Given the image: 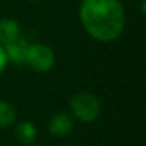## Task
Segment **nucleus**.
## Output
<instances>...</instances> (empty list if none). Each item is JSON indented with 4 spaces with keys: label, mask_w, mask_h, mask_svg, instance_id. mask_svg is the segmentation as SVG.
Segmentation results:
<instances>
[{
    "label": "nucleus",
    "mask_w": 146,
    "mask_h": 146,
    "mask_svg": "<svg viewBox=\"0 0 146 146\" xmlns=\"http://www.w3.org/2000/svg\"><path fill=\"white\" fill-rule=\"evenodd\" d=\"M70 109L80 122H93L100 113V102L90 93H78L70 100Z\"/></svg>",
    "instance_id": "2"
},
{
    "label": "nucleus",
    "mask_w": 146,
    "mask_h": 146,
    "mask_svg": "<svg viewBox=\"0 0 146 146\" xmlns=\"http://www.w3.org/2000/svg\"><path fill=\"white\" fill-rule=\"evenodd\" d=\"M25 63L29 67H32L35 72H39V73L49 72L54 64V53L46 44H42V43L30 44L27 49Z\"/></svg>",
    "instance_id": "3"
},
{
    "label": "nucleus",
    "mask_w": 146,
    "mask_h": 146,
    "mask_svg": "<svg viewBox=\"0 0 146 146\" xmlns=\"http://www.w3.org/2000/svg\"><path fill=\"white\" fill-rule=\"evenodd\" d=\"M6 63H7V57H6V52H5V47L0 44V73L3 72V69L6 67Z\"/></svg>",
    "instance_id": "9"
},
{
    "label": "nucleus",
    "mask_w": 146,
    "mask_h": 146,
    "mask_svg": "<svg viewBox=\"0 0 146 146\" xmlns=\"http://www.w3.org/2000/svg\"><path fill=\"white\" fill-rule=\"evenodd\" d=\"M16 119V112L10 103L0 99V129H6L13 125Z\"/></svg>",
    "instance_id": "8"
},
{
    "label": "nucleus",
    "mask_w": 146,
    "mask_h": 146,
    "mask_svg": "<svg viewBox=\"0 0 146 146\" xmlns=\"http://www.w3.org/2000/svg\"><path fill=\"white\" fill-rule=\"evenodd\" d=\"M16 139L23 143V145H30L35 139H36V126L32 123V122H20L17 126H16Z\"/></svg>",
    "instance_id": "7"
},
{
    "label": "nucleus",
    "mask_w": 146,
    "mask_h": 146,
    "mask_svg": "<svg viewBox=\"0 0 146 146\" xmlns=\"http://www.w3.org/2000/svg\"><path fill=\"white\" fill-rule=\"evenodd\" d=\"M32 2H37V0H32Z\"/></svg>",
    "instance_id": "10"
},
{
    "label": "nucleus",
    "mask_w": 146,
    "mask_h": 146,
    "mask_svg": "<svg viewBox=\"0 0 146 146\" xmlns=\"http://www.w3.org/2000/svg\"><path fill=\"white\" fill-rule=\"evenodd\" d=\"M47 129L53 136H64L73 129V119L67 113H57L50 119Z\"/></svg>",
    "instance_id": "5"
},
{
    "label": "nucleus",
    "mask_w": 146,
    "mask_h": 146,
    "mask_svg": "<svg viewBox=\"0 0 146 146\" xmlns=\"http://www.w3.org/2000/svg\"><path fill=\"white\" fill-rule=\"evenodd\" d=\"M80 19L86 32L100 42L117 39L125 27V10L119 0H83Z\"/></svg>",
    "instance_id": "1"
},
{
    "label": "nucleus",
    "mask_w": 146,
    "mask_h": 146,
    "mask_svg": "<svg viewBox=\"0 0 146 146\" xmlns=\"http://www.w3.org/2000/svg\"><path fill=\"white\" fill-rule=\"evenodd\" d=\"M29 43L23 39H16L15 42L9 43L5 46V52H6V57L7 60L16 63V64H23L26 62V54H27V49H29Z\"/></svg>",
    "instance_id": "4"
},
{
    "label": "nucleus",
    "mask_w": 146,
    "mask_h": 146,
    "mask_svg": "<svg viewBox=\"0 0 146 146\" xmlns=\"http://www.w3.org/2000/svg\"><path fill=\"white\" fill-rule=\"evenodd\" d=\"M19 25L13 19H2L0 20V44L6 46L16 39H19Z\"/></svg>",
    "instance_id": "6"
}]
</instances>
